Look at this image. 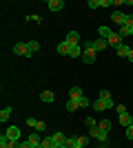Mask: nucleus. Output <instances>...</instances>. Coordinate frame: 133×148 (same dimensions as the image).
I'll return each mask as SVG.
<instances>
[{"label":"nucleus","mask_w":133,"mask_h":148,"mask_svg":"<svg viewBox=\"0 0 133 148\" xmlns=\"http://www.w3.org/2000/svg\"><path fill=\"white\" fill-rule=\"evenodd\" d=\"M13 53H16V56H22V58H31L27 42H16V44H13Z\"/></svg>","instance_id":"f257e3e1"},{"label":"nucleus","mask_w":133,"mask_h":148,"mask_svg":"<svg viewBox=\"0 0 133 148\" xmlns=\"http://www.w3.org/2000/svg\"><path fill=\"white\" fill-rule=\"evenodd\" d=\"M89 137H93V139H98L100 144H104L109 139V133H104V130H100V128H91L89 130Z\"/></svg>","instance_id":"f03ea898"},{"label":"nucleus","mask_w":133,"mask_h":148,"mask_svg":"<svg viewBox=\"0 0 133 148\" xmlns=\"http://www.w3.org/2000/svg\"><path fill=\"white\" fill-rule=\"evenodd\" d=\"M104 40H107V42H109V47H113V49H118V47L122 44V38L118 36L115 31H111V33H109V36L104 38Z\"/></svg>","instance_id":"7ed1b4c3"},{"label":"nucleus","mask_w":133,"mask_h":148,"mask_svg":"<svg viewBox=\"0 0 133 148\" xmlns=\"http://www.w3.org/2000/svg\"><path fill=\"white\" fill-rule=\"evenodd\" d=\"M95 58H98V51H95V49H84L82 51V60L87 62V64H93Z\"/></svg>","instance_id":"20e7f679"},{"label":"nucleus","mask_w":133,"mask_h":148,"mask_svg":"<svg viewBox=\"0 0 133 148\" xmlns=\"http://www.w3.org/2000/svg\"><path fill=\"white\" fill-rule=\"evenodd\" d=\"M5 135L9 137V139H13V142H20V128L18 126H9V128L5 130Z\"/></svg>","instance_id":"39448f33"},{"label":"nucleus","mask_w":133,"mask_h":148,"mask_svg":"<svg viewBox=\"0 0 133 148\" xmlns=\"http://www.w3.org/2000/svg\"><path fill=\"white\" fill-rule=\"evenodd\" d=\"M64 40H67V42H69L71 47H78V44H80V33H78V31H69Z\"/></svg>","instance_id":"423d86ee"},{"label":"nucleus","mask_w":133,"mask_h":148,"mask_svg":"<svg viewBox=\"0 0 133 148\" xmlns=\"http://www.w3.org/2000/svg\"><path fill=\"white\" fill-rule=\"evenodd\" d=\"M47 7H49V11H62L64 9V0H49Z\"/></svg>","instance_id":"0eeeda50"},{"label":"nucleus","mask_w":133,"mask_h":148,"mask_svg":"<svg viewBox=\"0 0 133 148\" xmlns=\"http://www.w3.org/2000/svg\"><path fill=\"white\" fill-rule=\"evenodd\" d=\"M124 18H127V13H122V11H113L111 13V22H115V25H124Z\"/></svg>","instance_id":"6e6552de"},{"label":"nucleus","mask_w":133,"mask_h":148,"mask_svg":"<svg viewBox=\"0 0 133 148\" xmlns=\"http://www.w3.org/2000/svg\"><path fill=\"white\" fill-rule=\"evenodd\" d=\"M107 47H109V42L104 40V38H98V40H93V49L98 51V53H100V51H104Z\"/></svg>","instance_id":"1a4fd4ad"},{"label":"nucleus","mask_w":133,"mask_h":148,"mask_svg":"<svg viewBox=\"0 0 133 148\" xmlns=\"http://www.w3.org/2000/svg\"><path fill=\"white\" fill-rule=\"evenodd\" d=\"M40 99H42L44 104H51V102L56 99V95H53V91H42L40 93Z\"/></svg>","instance_id":"9d476101"},{"label":"nucleus","mask_w":133,"mask_h":148,"mask_svg":"<svg viewBox=\"0 0 133 148\" xmlns=\"http://www.w3.org/2000/svg\"><path fill=\"white\" fill-rule=\"evenodd\" d=\"M51 139H53V146H56V144H62V146H64V142H67V135L58 130V133H53V135H51Z\"/></svg>","instance_id":"9b49d317"},{"label":"nucleus","mask_w":133,"mask_h":148,"mask_svg":"<svg viewBox=\"0 0 133 148\" xmlns=\"http://www.w3.org/2000/svg\"><path fill=\"white\" fill-rule=\"evenodd\" d=\"M115 53H118V56H120V58H129V53H131V49H129V44H124V42H122L120 47L115 49Z\"/></svg>","instance_id":"f8f14e48"},{"label":"nucleus","mask_w":133,"mask_h":148,"mask_svg":"<svg viewBox=\"0 0 133 148\" xmlns=\"http://www.w3.org/2000/svg\"><path fill=\"white\" fill-rule=\"evenodd\" d=\"M82 97V88L80 86H71L69 88V99H80Z\"/></svg>","instance_id":"ddd939ff"},{"label":"nucleus","mask_w":133,"mask_h":148,"mask_svg":"<svg viewBox=\"0 0 133 148\" xmlns=\"http://www.w3.org/2000/svg\"><path fill=\"white\" fill-rule=\"evenodd\" d=\"M120 124L124 126V128H129V126L133 124V115H129V113H122V115H120Z\"/></svg>","instance_id":"4468645a"},{"label":"nucleus","mask_w":133,"mask_h":148,"mask_svg":"<svg viewBox=\"0 0 133 148\" xmlns=\"http://www.w3.org/2000/svg\"><path fill=\"white\" fill-rule=\"evenodd\" d=\"M69 51H71V44L67 42V40L58 44V53H60V56H69Z\"/></svg>","instance_id":"2eb2a0df"},{"label":"nucleus","mask_w":133,"mask_h":148,"mask_svg":"<svg viewBox=\"0 0 133 148\" xmlns=\"http://www.w3.org/2000/svg\"><path fill=\"white\" fill-rule=\"evenodd\" d=\"M27 47H29V53H31V56L40 51V42H38V40H29V42H27Z\"/></svg>","instance_id":"dca6fc26"},{"label":"nucleus","mask_w":133,"mask_h":148,"mask_svg":"<svg viewBox=\"0 0 133 148\" xmlns=\"http://www.w3.org/2000/svg\"><path fill=\"white\" fill-rule=\"evenodd\" d=\"M9 117H11V108H9V106H5V108L0 111V122H2V124L9 122Z\"/></svg>","instance_id":"f3484780"},{"label":"nucleus","mask_w":133,"mask_h":148,"mask_svg":"<svg viewBox=\"0 0 133 148\" xmlns=\"http://www.w3.org/2000/svg\"><path fill=\"white\" fill-rule=\"evenodd\" d=\"M98 128L109 133V130H111V119H100V122H98Z\"/></svg>","instance_id":"a211bd4d"},{"label":"nucleus","mask_w":133,"mask_h":148,"mask_svg":"<svg viewBox=\"0 0 133 148\" xmlns=\"http://www.w3.org/2000/svg\"><path fill=\"white\" fill-rule=\"evenodd\" d=\"M93 111H107V104H104V99H93Z\"/></svg>","instance_id":"6ab92c4d"},{"label":"nucleus","mask_w":133,"mask_h":148,"mask_svg":"<svg viewBox=\"0 0 133 148\" xmlns=\"http://www.w3.org/2000/svg\"><path fill=\"white\" fill-rule=\"evenodd\" d=\"M69 56L71 58H82V47H80V44H78V47H71Z\"/></svg>","instance_id":"aec40b11"},{"label":"nucleus","mask_w":133,"mask_h":148,"mask_svg":"<svg viewBox=\"0 0 133 148\" xmlns=\"http://www.w3.org/2000/svg\"><path fill=\"white\" fill-rule=\"evenodd\" d=\"M78 108H80V106H78V99H69V102H67V111L69 113H76Z\"/></svg>","instance_id":"412c9836"},{"label":"nucleus","mask_w":133,"mask_h":148,"mask_svg":"<svg viewBox=\"0 0 133 148\" xmlns=\"http://www.w3.org/2000/svg\"><path fill=\"white\" fill-rule=\"evenodd\" d=\"M118 36H120L122 40H124V38H129V36H131V29H129V27H124V25H122V27H120V31H118Z\"/></svg>","instance_id":"4be33fe9"},{"label":"nucleus","mask_w":133,"mask_h":148,"mask_svg":"<svg viewBox=\"0 0 133 148\" xmlns=\"http://www.w3.org/2000/svg\"><path fill=\"white\" fill-rule=\"evenodd\" d=\"M64 146H67V148H76V146H78V135H76V137H67Z\"/></svg>","instance_id":"5701e85b"},{"label":"nucleus","mask_w":133,"mask_h":148,"mask_svg":"<svg viewBox=\"0 0 133 148\" xmlns=\"http://www.w3.org/2000/svg\"><path fill=\"white\" fill-rule=\"evenodd\" d=\"M89 104H91V99H89V97H84V95H82L80 99H78V106H80V108H87Z\"/></svg>","instance_id":"b1692460"},{"label":"nucleus","mask_w":133,"mask_h":148,"mask_svg":"<svg viewBox=\"0 0 133 148\" xmlns=\"http://www.w3.org/2000/svg\"><path fill=\"white\" fill-rule=\"evenodd\" d=\"M89 139H91V137H89V135H80V137H78V144L87 148V146H89Z\"/></svg>","instance_id":"393cba45"},{"label":"nucleus","mask_w":133,"mask_h":148,"mask_svg":"<svg viewBox=\"0 0 133 148\" xmlns=\"http://www.w3.org/2000/svg\"><path fill=\"white\" fill-rule=\"evenodd\" d=\"M42 148H53V139H51V135L42 137Z\"/></svg>","instance_id":"a878e982"},{"label":"nucleus","mask_w":133,"mask_h":148,"mask_svg":"<svg viewBox=\"0 0 133 148\" xmlns=\"http://www.w3.org/2000/svg\"><path fill=\"white\" fill-rule=\"evenodd\" d=\"M84 124H87V128H98V122H95L93 117H87V119H84Z\"/></svg>","instance_id":"bb28decb"},{"label":"nucleus","mask_w":133,"mask_h":148,"mask_svg":"<svg viewBox=\"0 0 133 148\" xmlns=\"http://www.w3.org/2000/svg\"><path fill=\"white\" fill-rule=\"evenodd\" d=\"M98 97H100V99H111V93H109L107 88H102V91H100V95H98Z\"/></svg>","instance_id":"cd10ccee"},{"label":"nucleus","mask_w":133,"mask_h":148,"mask_svg":"<svg viewBox=\"0 0 133 148\" xmlns=\"http://www.w3.org/2000/svg\"><path fill=\"white\" fill-rule=\"evenodd\" d=\"M98 31H100V38H107L109 33H111V29H109V27H100Z\"/></svg>","instance_id":"c85d7f7f"},{"label":"nucleus","mask_w":133,"mask_h":148,"mask_svg":"<svg viewBox=\"0 0 133 148\" xmlns=\"http://www.w3.org/2000/svg\"><path fill=\"white\" fill-rule=\"evenodd\" d=\"M124 27L133 29V16H129V13H127V18H124Z\"/></svg>","instance_id":"c756f323"},{"label":"nucleus","mask_w":133,"mask_h":148,"mask_svg":"<svg viewBox=\"0 0 133 148\" xmlns=\"http://www.w3.org/2000/svg\"><path fill=\"white\" fill-rule=\"evenodd\" d=\"M36 124H38L36 117H27V126H29V128H36Z\"/></svg>","instance_id":"7c9ffc66"},{"label":"nucleus","mask_w":133,"mask_h":148,"mask_svg":"<svg viewBox=\"0 0 133 148\" xmlns=\"http://www.w3.org/2000/svg\"><path fill=\"white\" fill-rule=\"evenodd\" d=\"M36 130H40V133H42V130H47V124H44L42 119H38V124H36Z\"/></svg>","instance_id":"2f4dec72"},{"label":"nucleus","mask_w":133,"mask_h":148,"mask_svg":"<svg viewBox=\"0 0 133 148\" xmlns=\"http://www.w3.org/2000/svg\"><path fill=\"white\" fill-rule=\"evenodd\" d=\"M87 7H91V9H98V7H100V0H89Z\"/></svg>","instance_id":"473e14b6"},{"label":"nucleus","mask_w":133,"mask_h":148,"mask_svg":"<svg viewBox=\"0 0 133 148\" xmlns=\"http://www.w3.org/2000/svg\"><path fill=\"white\" fill-rule=\"evenodd\" d=\"M115 111H118V115H122V113H127V106H124V104H118V106H115Z\"/></svg>","instance_id":"72a5a7b5"},{"label":"nucleus","mask_w":133,"mask_h":148,"mask_svg":"<svg viewBox=\"0 0 133 148\" xmlns=\"http://www.w3.org/2000/svg\"><path fill=\"white\" fill-rule=\"evenodd\" d=\"M124 130H127V139H133V124L129 126V128H124Z\"/></svg>","instance_id":"f704fd0d"},{"label":"nucleus","mask_w":133,"mask_h":148,"mask_svg":"<svg viewBox=\"0 0 133 148\" xmlns=\"http://www.w3.org/2000/svg\"><path fill=\"white\" fill-rule=\"evenodd\" d=\"M100 7H113V0H100Z\"/></svg>","instance_id":"c9c22d12"},{"label":"nucleus","mask_w":133,"mask_h":148,"mask_svg":"<svg viewBox=\"0 0 133 148\" xmlns=\"http://www.w3.org/2000/svg\"><path fill=\"white\" fill-rule=\"evenodd\" d=\"M18 148H33V146H31V144H29V142L25 139V142H20V146H18Z\"/></svg>","instance_id":"e433bc0d"},{"label":"nucleus","mask_w":133,"mask_h":148,"mask_svg":"<svg viewBox=\"0 0 133 148\" xmlns=\"http://www.w3.org/2000/svg\"><path fill=\"white\" fill-rule=\"evenodd\" d=\"M129 62H133V49H131V53H129Z\"/></svg>","instance_id":"4c0bfd02"},{"label":"nucleus","mask_w":133,"mask_h":148,"mask_svg":"<svg viewBox=\"0 0 133 148\" xmlns=\"http://www.w3.org/2000/svg\"><path fill=\"white\" fill-rule=\"evenodd\" d=\"M53 148H67V146H62V144H56V146H53Z\"/></svg>","instance_id":"58836bf2"},{"label":"nucleus","mask_w":133,"mask_h":148,"mask_svg":"<svg viewBox=\"0 0 133 148\" xmlns=\"http://www.w3.org/2000/svg\"><path fill=\"white\" fill-rule=\"evenodd\" d=\"M100 148H109V146H107V142H104V144H100Z\"/></svg>","instance_id":"ea45409f"},{"label":"nucleus","mask_w":133,"mask_h":148,"mask_svg":"<svg viewBox=\"0 0 133 148\" xmlns=\"http://www.w3.org/2000/svg\"><path fill=\"white\" fill-rule=\"evenodd\" d=\"M76 148H84V146H80V144H78V146H76Z\"/></svg>","instance_id":"a19ab883"},{"label":"nucleus","mask_w":133,"mask_h":148,"mask_svg":"<svg viewBox=\"0 0 133 148\" xmlns=\"http://www.w3.org/2000/svg\"><path fill=\"white\" fill-rule=\"evenodd\" d=\"M131 36H133V29H131Z\"/></svg>","instance_id":"79ce46f5"}]
</instances>
